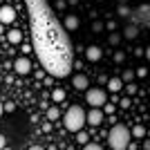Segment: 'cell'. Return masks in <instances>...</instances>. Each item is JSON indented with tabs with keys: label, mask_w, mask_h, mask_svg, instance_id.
<instances>
[{
	"label": "cell",
	"mask_w": 150,
	"mask_h": 150,
	"mask_svg": "<svg viewBox=\"0 0 150 150\" xmlns=\"http://www.w3.org/2000/svg\"><path fill=\"white\" fill-rule=\"evenodd\" d=\"M130 130H128V125L123 123H114L110 134H108V144H110V150H128L130 146Z\"/></svg>",
	"instance_id": "cell-1"
},
{
	"label": "cell",
	"mask_w": 150,
	"mask_h": 150,
	"mask_svg": "<svg viewBox=\"0 0 150 150\" xmlns=\"http://www.w3.org/2000/svg\"><path fill=\"white\" fill-rule=\"evenodd\" d=\"M63 123H65V130H69V132L83 130V125H85V110L81 105H69L67 112L63 114Z\"/></svg>",
	"instance_id": "cell-2"
},
{
	"label": "cell",
	"mask_w": 150,
	"mask_h": 150,
	"mask_svg": "<svg viewBox=\"0 0 150 150\" xmlns=\"http://www.w3.org/2000/svg\"><path fill=\"white\" fill-rule=\"evenodd\" d=\"M85 101H88V105L101 110V108L108 103V92L103 88H88L85 90Z\"/></svg>",
	"instance_id": "cell-3"
},
{
	"label": "cell",
	"mask_w": 150,
	"mask_h": 150,
	"mask_svg": "<svg viewBox=\"0 0 150 150\" xmlns=\"http://www.w3.org/2000/svg\"><path fill=\"white\" fill-rule=\"evenodd\" d=\"M83 54H85V58H88L90 63H96V61H101V56H103V50H101L99 45H90V47L83 50Z\"/></svg>",
	"instance_id": "cell-4"
},
{
	"label": "cell",
	"mask_w": 150,
	"mask_h": 150,
	"mask_svg": "<svg viewBox=\"0 0 150 150\" xmlns=\"http://www.w3.org/2000/svg\"><path fill=\"white\" fill-rule=\"evenodd\" d=\"M13 20H16V11H13V7H0V25H11Z\"/></svg>",
	"instance_id": "cell-5"
},
{
	"label": "cell",
	"mask_w": 150,
	"mask_h": 150,
	"mask_svg": "<svg viewBox=\"0 0 150 150\" xmlns=\"http://www.w3.org/2000/svg\"><path fill=\"white\" fill-rule=\"evenodd\" d=\"M13 69L18 72V74H29L31 72V63H29V58H25V56H20V58H16L13 61Z\"/></svg>",
	"instance_id": "cell-6"
},
{
	"label": "cell",
	"mask_w": 150,
	"mask_h": 150,
	"mask_svg": "<svg viewBox=\"0 0 150 150\" xmlns=\"http://www.w3.org/2000/svg\"><path fill=\"white\" fill-rule=\"evenodd\" d=\"M85 123L101 125V123H103V112H101L99 108H92L90 112H85Z\"/></svg>",
	"instance_id": "cell-7"
},
{
	"label": "cell",
	"mask_w": 150,
	"mask_h": 150,
	"mask_svg": "<svg viewBox=\"0 0 150 150\" xmlns=\"http://www.w3.org/2000/svg\"><path fill=\"white\" fill-rule=\"evenodd\" d=\"M72 85H74V90H83V92H85V90L90 88V79L85 74H76L74 79H72Z\"/></svg>",
	"instance_id": "cell-8"
},
{
	"label": "cell",
	"mask_w": 150,
	"mask_h": 150,
	"mask_svg": "<svg viewBox=\"0 0 150 150\" xmlns=\"http://www.w3.org/2000/svg\"><path fill=\"white\" fill-rule=\"evenodd\" d=\"M79 25H81L79 16H65V29H67V31H76Z\"/></svg>",
	"instance_id": "cell-9"
},
{
	"label": "cell",
	"mask_w": 150,
	"mask_h": 150,
	"mask_svg": "<svg viewBox=\"0 0 150 150\" xmlns=\"http://www.w3.org/2000/svg\"><path fill=\"white\" fill-rule=\"evenodd\" d=\"M7 38H9V43H11V45H20L23 34H20V29H11L9 34H7Z\"/></svg>",
	"instance_id": "cell-10"
},
{
	"label": "cell",
	"mask_w": 150,
	"mask_h": 150,
	"mask_svg": "<svg viewBox=\"0 0 150 150\" xmlns=\"http://www.w3.org/2000/svg\"><path fill=\"white\" fill-rule=\"evenodd\" d=\"M108 88H110V92H121V90H123V81H121V79H110V81H108Z\"/></svg>",
	"instance_id": "cell-11"
},
{
	"label": "cell",
	"mask_w": 150,
	"mask_h": 150,
	"mask_svg": "<svg viewBox=\"0 0 150 150\" xmlns=\"http://www.w3.org/2000/svg\"><path fill=\"white\" fill-rule=\"evenodd\" d=\"M123 36L128 38V40H134V38L139 36V29H137V27H134V25H128V27H125V29H123Z\"/></svg>",
	"instance_id": "cell-12"
},
{
	"label": "cell",
	"mask_w": 150,
	"mask_h": 150,
	"mask_svg": "<svg viewBox=\"0 0 150 150\" xmlns=\"http://www.w3.org/2000/svg\"><path fill=\"white\" fill-rule=\"evenodd\" d=\"M52 101H54V103L65 101V90H63V88H54V90H52Z\"/></svg>",
	"instance_id": "cell-13"
},
{
	"label": "cell",
	"mask_w": 150,
	"mask_h": 150,
	"mask_svg": "<svg viewBox=\"0 0 150 150\" xmlns=\"http://www.w3.org/2000/svg\"><path fill=\"white\" fill-rule=\"evenodd\" d=\"M130 137L144 139V137H146V128H144V125H141V123H139V125H134V128H132V130H130Z\"/></svg>",
	"instance_id": "cell-14"
},
{
	"label": "cell",
	"mask_w": 150,
	"mask_h": 150,
	"mask_svg": "<svg viewBox=\"0 0 150 150\" xmlns=\"http://www.w3.org/2000/svg\"><path fill=\"white\" fill-rule=\"evenodd\" d=\"M58 117H61V110H58V105H50V108H47V119H50V121H56Z\"/></svg>",
	"instance_id": "cell-15"
},
{
	"label": "cell",
	"mask_w": 150,
	"mask_h": 150,
	"mask_svg": "<svg viewBox=\"0 0 150 150\" xmlns=\"http://www.w3.org/2000/svg\"><path fill=\"white\" fill-rule=\"evenodd\" d=\"M121 38H123V36H121V34H117V31H112V34L108 36V43H110V45H114V47H117V45L121 43Z\"/></svg>",
	"instance_id": "cell-16"
},
{
	"label": "cell",
	"mask_w": 150,
	"mask_h": 150,
	"mask_svg": "<svg viewBox=\"0 0 150 150\" xmlns=\"http://www.w3.org/2000/svg\"><path fill=\"white\" fill-rule=\"evenodd\" d=\"M76 141H79V144H90V137H88V132H83V130H79L76 132Z\"/></svg>",
	"instance_id": "cell-17"
},
{
	"label": "cell",
	"mask_w": 150,
	"mask_h": 150,
	"mask_svg": "<svg viewBox=\"0 0 150 150\" xmlns=\"http://www.w3.org/2000/svg\"><path fill=\"white\" fill-rule=\"evenodd\" d=\"M101 112L110 117V114H114V112H117V105H114V103H110V105H108V103H105V105L101 108Z\"/></svg>",
	"instance_id": "cell-18"
},
{
	"label": "cell",
	"mask_w": 150,
	"mask_h": 150,
	"mask_svg": "<svg viewBox=\"0 0 150 150\" xmlns=\"http://www.w3.org/2000/svg\"><path fill=\"white\" fill-rule=\"evenodd\" d=\"M132 79H134V72H132V69H125L123 74H121V81L123 83H130Z\"/></svg>",
	"instance_id": "cell-19"
},
{
	"label": "cell",
	"mask_w": 150,
	"mask_h": 150,
	"mask_svg": "<svg viewBox=\"0 0 150 150\" xmlns=\"http://www.w3.org/2000/svg\"><path fill=\"white\" fill-rule=\"evenodd\" d=\"M2 112H16V103H13V101L2 103Z\"/></svg>",
	"instance_id": "cell-20"
},
{
	"label": "cell",
	"mask_w": 150,
	"mask_h": 150,
	"mask_svg": "<svg viewBox=\"0 0 150 150\" xmlns=\"http://www.w3.org/2000/svg\"><path fill=\"white\" fill-rule=\"evenodd\" d=\"M125 92H128V96H134V94H137V85H134V83H128V85H125Z\"/></svg>",
	"instance_id": "cell-21"
},
{
	"label": "cell",
	"mask_w": 150,
	"mask_h": 150,
	"mask_svg": "<svg viewBox=\"0 0 150 150\" xmlns=\"http://www.w3.org/2000/svg\"><path fill=\"white\" fill-rule=\"evenodd\" d=\"M134 76H139V79H146V76H148V69H146V67H137Z\"/></svg>",
	"instance_id": "cell-22"
},
{
	"label": "cell",
	"mask_w": 150,
	"mask_h": 150,
	"mask_svg": "<svg viewBox=\"0 0 150 150\" xmlns=\"http://www.w3.org/2000/svg\"><path fill=\"white\" fill-rule=\"evenodd\" d=\"M121 108H123V110H128V108L132 105V101H130V96H125V99H121V103H119Z\"/></svg>",
	"instance_id": "cell-23"
},
{
	"label": "cell",
	"mask_w": 150,
	"mask_h": 150,
	"mask_svg": "<svg viewBox=\"0 0 150 150\" xmlns=\"http://www.w3.org/2000/svg\"><path fill=\"white\" fill-rule=\"evenodd\" d=\"M83 150H103V148H101L99 144H85V146H83Z\"/></svg>",
	"instance_id": "cell-24"
},
{
	"label": "cell",
	"mask_w": 150,
	"mask_h": 150,
	"mask_svg": "<svg viewBox=\"0 0 150 150\" xmlns=\"http://www.w3.org/2000/svg\"><path fill=\"white\" fill-rule=\"evenodd\" d=\"M114 61H117V63H123L125 61V54H123V52H117V54H114Z\"/></svg>",
	"instance_id": "cell-25"
},
{
	"label": "cell",
	"mask_w": 150,
	"mask_h": 150,
	"mask_svg": "<svg viewBox=\"0 0 150 150\" xmlns=\"http://www.w3.org/2000/svg\"><path fill=\"white\" fill-rule=\"evenodd\" d=\"M128 13H130V9L125 5H119V16H128Z\"/></svg>",
	"instance_id": "cell-26"
},
{
	"label": "cell",
	"mask_w": 150,
	"mask_h": 150,
	"mask_svg": "<svg viewBox=\"0 0 150 150\" xmlns=\"http://www.w3.org/2000/svg\"><path fill=\"white\" fill-rule=\"evenodd\" d=\"M103 27H105V25H103V23H99V20H96V23H92V29H94V31H101Z\"/></svg>",
	"instance_id": "cell-27"
},
{
	"label": "cell",
	"mask_w": 150,
	"mask_h": 150,
	"mask_svg": "<svg viewBox=\"0 0 150 150\" xmlns=\"http://www.w3.org/2000/svg\"><path fill=\"white\" fill-rule=\"evenodd\" d=\"M65 7H67L65 0H56V9H65Z\"/></svg>",
	"instance_id": "cell-28"
},
{
	"label": "cell",
	"mask_w": 150,
	"mask_h": 150,
	"mask_svg": "<svg viewBox=\"0 0 150 150\" xmlns=\"http://www.w3.org/2000/svg\"><path fill=\"white\" fill-rule=\"evenodd\" d=\"M5 146H7V137H5V134H0V150L5 148Z\"/></svg>",
	"instance_id": "cell-29"
},
{
	"label": "cell",
	"mask_w": 150,
	"mask_h": 150,
	"mask_svg": "<svg viewBox=\"0 0 150 150\" xmlns=\"http://www.w3.org/2000/svg\"><path fill=\"white\" fill-rule=\"evenodd\" d=\"M105 27H108V31H114V29H117V23H112V20H110Z\"/></svg>",
	"instance_id": "cell-30"
},
{
	"label": "cell",
	"mask_w": 150,
	"mask_h": 150,
	"mask_svg": "<svg viewBox=\"0 0 150 150\" xmlns=\"http://www.w3.org/2000/svg\"><path fill=\"white\" fill-rule=\"evenodd\" d=\"M144 56H146V58L150 61V47H146V50H144Z\"/></svg>",
	"instance_id": "cell-31"
},
{
	"label": "cell",
	"mask_w": 150,
	"mask_h": 150,
	"mask_svg": "<svg viewBox=\"0 0 150 150\" xmlns=\"http://www.w3.org/2000/svg\"><path fill=\"white\" fill-rule=\"evenodd\" d=\"M29 150H45V148H43V146H31Z\"/></svg>",
	"instance_id": "cell-32"
},
{
	"label": "cell",
	"mask_w": 150,
	"mask_h": 150,
	"mask_svg": "<svg viewBox=\"0 0 150 150\" xmlns=\"http://www.w3.org/2000/svg\"><path fill=\"white\" fill-rule=\"evenodd\" d=\"M65 2H67V5H72V7H74L76 2H79V0H65Z\"/></svg>",
	"instance_id": "cell-33"
},
{
	"label": "cell",
	"mask_w": 150,
	"mask_h": 150,
	"mask_svg": "<svg viewBox=\"0 0 150 150\" xmlns=\"http://www.w3.org/2000/svg\"><path fill=\"white\" fill-rule=\"evenodd\" d=\"M144 150H150V141H146V144H144Z\"/></svg>",
	"instance_id": "cell-34"
},
{
	"label": "cell",
	"mask_w": 150,
	"mask_h": 150,
	"mask_svg": "<svg viewBox=\"0 0 150 150\" xmlns=\"http://www.w3.org/2000/svg\"><path fill=\"white\" fill-rule=\"evenodd\" d=\"M2 27H5V25H0V36H2V34H5V31H2Z\"/></svg>",
	"instance_id": "cell-35"
},
{
	"label": "cell",
	"mask_w": 150,
	"mask_h": 150,
	"mask_svg": "<svg viewBox=\"0 0 150 150\" xmlns=\"http://www.w3.org/2000/svg\"><path fill=\"white\" fill-rule=\"evenodd\" d=\"M0 117H2V103H0Z\"/></svg>",
	"instance_id": "cell-36"
},
{
	"label": "cell",
	"mask_w": 150,
	"mask_h": 150,
	"mask_svg": "<svg viewBox=\"0 0 150 150\" xmlns=\"http://www.w3.org/2000/svg\"><path fill=\"white\" fill-rule=\"evenodd\" d=\"M119 2H121V5H125V2H128V0H119Z\"/></svg>",
	"instance_id": "cell-37"
},
{
	"label": "cell",
	"mask_w": 150,
	"mask_h": 150,
	"mask_svg": "<svg viewBox=\"0 0 150 150\" xmlns=\"http://www.w3.org/2000/svg\"><path fill=\"white\" fill-rule=\"evenodd\" d=\"M2 150H11V148H7V146H5V148H2Z\"/></svg>",
	"instance_id": "cell-38"
}]
</instances>
